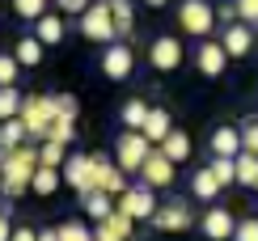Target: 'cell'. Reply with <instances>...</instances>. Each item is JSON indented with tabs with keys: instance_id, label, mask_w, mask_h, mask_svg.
<instances>
[{
	"instance_id": "obj_1",
	"label": "cell",
	"mask_w": 258,
	"mask_h": 241,
	"mask_svg": "<svg viewBox=\"0 0 258 241\" xmlns=\"http://www.w3.org/2000/svg\"><path fill=\"white\" fill-rule=\"evenodd\" d=\"M34 169H38V148L21 144L13 152H0V173H5V195H9V199H17V195L30 191Z\"/></svg>"
},
{
	"instance_id": "obj_2",
	"label": "cell",
	"mask_w": 258,
	"mask_h": 241,
	"mask_svg": "<svg viewBox=\"0 0 258 241\" xmlns=\"http://www.w3.org/2000/svg\"><path fill=\"white\" fill-rule=\"evenodd\" d=\"M21 123H26V131L34 140H47L51 136V123L59 118V110H55V97L51 93H30L26 102H21Z\"/></svg>"
},
{
	"instance_id": "obj_3",
	"label": "cell",
	"mask_w": 258,
	"mask_h": 241,
	"mask_svg": "<svg viewBox=\"0 0 258 241\" xmlns=\"http://www.w3.org/2000/svg\"><path fill=\"white\" fill-rule=\"evenodd\" d=\"M81 34L102 42V47H110L114 38H119V30H114V13H110V0H93L89 9L81 13Z\"/></svg>"
},
{
	"instance_id": "obj_4",
	"label": "cell",
	"mask_w": 258,
	"mask_h": 241,
	"mask_svg": "<svg viewBox=\"0 0 258 241\" xmlns=\"http://www.w3.org/2000/svg\"><path fill=\"white\" fill-rule=\"evenodd\" d=\"M63 178H68V186L81 195V199H89V195L98 191V157H93V152H77V157H68Z\"/></svg>"
},
{
	"instance_id": "obj_5",
	"label": "cell",
	"mask_w": 258,
	"mask_h": 241,
	"mask_svg": "<svg viewBox=\"0 0 258 241\" xmlns=\"http://www.w3.org/2000/svg\"><path fill=\"white\" fill-rule=\"evenodd\" d=\"M178 26L203 42L212 34V26H216V9H212L208 0H182L178 5Z\"/></svg>"
},
{
	"instance_id": "obj_6",
	"label": "cell",
	"mask_w": 258,
	"mask_h": 241,
	"mask_svg": "<svg viewBox=\"0 0 258 241\" xmlns=\"http://www.w3.org/2000/svg\"><path fill=\"white\" fill-rule=\"evenodd\" d=\"M148 152H153V144H148L144 131H123L119 144H114V161H119L123 173H140V165L148 161Z\"/></svg>"
},
{
	"instance_id": "obj_7",
	"label": "cell",
	"mask_w": 258,
	"mask_h": 241,
	"mask_svg": "<svg viewBox=\"0 0 258 241\" xmlns=\"http://www.w3.org/2000/svg\"><path fill=\"white\" fill-rule=\"evenodd\" d=\"M119 212L132 216V220H153V216H157V195H153V186H127V191L119 195Z\"/></svg>"
},
{
	"instance_id": "obj_8",
	"label": "cell",
	"mask_w": 258,
	"mask_h": 241,
	"mask_svg": "<svg viewBox=\"0 0 258 241\" xmlns=\"http://www.w3.org/2000/svg\"><path fill=\"white\" fill-rule=\"evenodd\" d=\"M140 182L153 186V191H165V186H174V161H169L161 148H153V152H148V161L140 165Z\"/></svg>"
},
{
	"instance_id": "obj_9",
	"label": "cell",
	"mask_w": 258,
	"mask_h": 241,
	"mask_svg": "<svg viewBox=\"0 0 258 241\" xmlns=\"http://www.w3.org/2000/svg\"><path fill=\"white\" fill-rule=\"evenodd\" d=\"M136 68V51L127 47V42H110V47L102 51V76H110V81H127Z\"/></svg>"
},
{
	"instance_id": "obj_10",
	"label": "cell",
	"mask_w": 258,
	"mask_h": 241,
	"mask_svg": "<svg viewBox=\"0 0 258 241\" xmlns=\"http://www.w3.org/2000/svg\"><path fill=\"white\" fill-rule=\"evenodd\" d=\"M148 64H153L157 72H174L178 64H182V42L169 38V34L153 38V47H148Z\"/></svg>"
},
{
	"instance_id": "obj_11",
	"label": "cell",
	"mask_w": 258,
	"mask_h": 241,
	"mask_svg": "<svg viewBox=\"0 0 258 241\" xmlns=\"http://www.w3.org/2000/svg\"><path fill=\"white\" fill-rule=\"evenodd\" d=\"M153 224L161 228V233H186V228L195 224V220H190V207L174 199V203H165V207H157V216H153Z\"/></svg>"
},
{
	"instance_id": "obj_12",
	"label": "cell",
	"mask_w": 258,
	"mask_h": 241,
	"mask_svg": "<svg viewBox=\"0 0 258 241\" xmlns=\"http://www.w3.org/2000/svg\"><path fill=\"white\" fill-rule=\"evenodd\" d=\"M220 47L229 51V59H245V55H250V47H254V34H250V26H245V21H233V26H224V38H220Z\"/></svg>"
},
{
	"instance_id": "obj_13",
	"label": "cell",
	"mask_w": 258,
	"mask_h": 241,
	"mask_svg": "<svg viewBox=\"0 0 258 241\" xmlns=\"http://www.w3.org/2000/svg\"><path fill=\"white\" fill-rule=\"evenodd\" d=\"M233 233H237V220H233L229 207H212V212L203 216V237L208 241H229Z\"/></svg>"
},
{
	"instance_id": "obj_14",
	"label": "cell",
	"mask_w": 258,
	"mask_h": 241,
	"mask_svg": "<svg viewBox=\"0 0 258 241\" xmlns=\"http://www.w3.org/2000/svg\"><path fill=\"white\" fill-rule=\"evenodd\" d=\"M132 224H136L132 216H123L119 207H114V212L93 228V241H132Z\"/></svg>"
},
{
	"instance_id": "obj_15",
	"label": "cell",
	"mask_w": 258,
	"mask_h": 241,
	"mask_svg": "<svg viewBox=\"0 0 258 241\" xmlns=\"http://www.w3.org/2000/svg\"><path fill=\"white\" fill-rule=\"evenodd\" d=\"M195 64H199V72H203V76H220V72H224V64H229V51H224L220 42H208V38H203V42H199V51H195Z\"/></svg>"
},
{
	"instance_id": "obj_16",
	"label": "cell",
	"mask_w": 258,
	"mask_h": 241,
	"mask_svg": "<svg viewBox=\"0 0 258 241\" xmlns=\"http://www.w3.org/2000/svg\"><path fill=\"white\" fill-rule=\"evenodd\" d=\"M98 191H106V195H123V191H127V186H123V169H119V161L98 157Z\"/></svg>"
},
{
	"instance_id": "obj_17",
	"label": "cell",
	"mask_w": 258,
	"mask_h": 241,
	"mask_svg": "<svg viewBox=\"0 0 258 241\" xmlns=\"http://www.w3.org/2000/svg\"><path fill=\"white\" fill-rule=\"evenodd\" d=\"M212 152L216 157H237L241 152V131L237 127H216L212 131Z\"/></svg>"
},
{
	"instance_id": "obj_18",
	"label": "cell",
	"mask_w": 258,
	"mask_h": 241,
	"mask_svg": "<svg viewBox=\"0 0 258 241\" xmlns=\"http://www.w3.org/2000/svg\"><path fill=\"white\" fill-rule=\"evenodd\" d=\"M26 123H21V118H5V123H0V152H13V148H21L26 144Z\"/></svg>"
},
{
	"instance_id": "obj_19",
	"label": "cell",
	"mask_w": 258,
	"mask_h": 241,
	"mask_svg": "<svg viewBox=\"0 0 258 241\" xmlns=\"http://www.w3.org/2000/svg\"><path fill=\"white\" fill-rule=\"evenodd\" d=\"M169 110H148V123H144V136H148V144H165V136H169Z\"/></svg>"
},
{
	"instance_id": "obj_20",
	"label": "cell",
	"mask_w": 258,
	"mask_h": 241,
	"mask_svg": "<svg viewBox=\"0 0 258 241\" xmlns=\"http://www.w3.org/2000/svg\"><path fill=\"white\" fill-rule=\"evenodd\" d=\"M110 13H114V30H119V38H132V34H136L132 0H110Z\"/></svg>"
},
{
	"instance_id": "obj_21",
	"label": "cell",
	"mask_w": 258,
	"mask_h": 241,
	"mask_svg": "<svg viewBox=\"0 0 258 241\" xmlns=\"http://www.w3.org/2000/svg\"><path fill=\"white\" fill-rule=\"evenodd\" d=\"M42 47H47V42H38L34 34H26V38L17 42V51H13V55H17V64H21V68H38V64H42Z\"/></svg>"
},
{
	"instance_id": "obj_22",
	"label": "cell",
	"mask_w": 258,
	"mask_h": 241,
	"mask_svg": "<svg viewBox=\"0 0 258 241\" xmlns=\"http://www.w3.org/2000/svg\"><path fill=\"white\" fill-rule=\"evenodd\" d=\"M34 38L47 42V47H51V42H59V38H63V21H59L55 13H42V17L34 21Z\"/></svg>"
},
{
	"instance_id": "obj_23",
	"label": "cell",
	"mask_w": 258,
	"mask_h": 241,
	"mask_svg": "<svg viewBox=\"0 0 258 241\" xmlns=\"http://www.w3.org/2000/svg\"><path fill=\"white\" fill-rule=\"evenodd\" d=\"M38 165L63 169V165H68V144H55V140H42V144H38Z\"/></svg>"
},
{
	"instance_id": "obj_24",
	"label": "cell",
	"mask_w": 258,
	"mask_h": 241,
	"mask_svg": "<svg viewBox=\"0 0 258 241\" xmlns=\"http://www.w3.org/2000/svg\"><path fill=\"white\" fill-rule=\"evenodd\" d=\"M161 152H165L174 165H178V161H186L190 157V136H186V131H169L165 144H161Z\"/></svg>"
},
{
	"instance_id": "obj_25",
	"label": "cell",
	"mask_w": 258,
	"mask_h": 241,
	"mask_svg": "<svg viewBox=\"0 0 258 241\" xmlns=\"http://www.w3.org/2000/svg\"><path fill=\"white\" fill-rule=\"evenodd\" d=\"M190 191H195V199H216L220 195V178L212 169H199L195 178H190Z\"/></svg>"
},
{
	"instance_id": "obj_26",
	"label": "cell",
	"mask_w": 258,
	"mask_h": 241,
	"mask_svg": "<svg viewBox=\"0 0 258 241\" xmlns=\"http://www.w3.org/2000/svg\"><path fill=\"white\" fill-rule=\"evenodd\" d=\"M237 182L241 186H250V191H254V186H258V152H237Z\"/></svg>"
},
{
	"instance_id": "obj_27",
	"label": "cell",
	"mask_w": 258,
	"mask_h": 241,
	"mask_svg": "<svg viewBox=\"0 0 258 241\" xmlns=\"http://www.w3.org/2000/svg\"><path fill=\"white\" fill-rule=\"evenodd\" d=\"M30 191H34V195H55V191H59V169L38 165V169H34V182H30Z\"/></svg>"
},
{
	"instance_id": "obj_28",
	"label": "cell",
	"mask_w": 258,
	"mask_h": 241,
	"mask_svg": "<svg viewBox=\"0 0 258 241\" xmlns=\"http://www.w3.org/2000/svg\"><path fill=\"white\" fill-rule=\"evenodd\" d=\"M148 110H153V106H144L140 97H132V102L123 106V123H127V131H144V123H148Z\"/></svg>"
},
{
	"instance_id": "obj_29",
	"label": "cell",
	"mask_w": 258,
	"mask_h": 241,
	"mask_svg": "<svg viewBox=\"0 0 258 241\" xmlns=\"http://www.w3.org/2000/svg\"><path fill=\"white\" fill-rule=\"evenodd\" d=\"M85 212H89V220H106V216H110L114 212V203H110V195H106V191H93L89 195V199H85Z\"/></svg>"
},
{
	"instance_id": "obj_30",
	"label": "cell",
	"mask_w": 258,
	"mask_h": 241,
	"mask_svg": "<svg viewBox=\"0 0 258 241\" xmlns=\"http://www.w3.org/2000/svg\"><path fill=\"white\" fill-rule=\"evenodd\" d=\"M208 169L220 178V186H233V182H237V157H212Z\"/></svg>"
},
{
	"instance_id": "obj_31",
	"label": "cell",
	"mask_w": 258,
	"mask_h": 241,
	"mask_svg": "<svg viewBox=\"0 0 258 241\" xmlns=\"http://www.w3.org/2000/svg\"><path fill=\"white\" fill-rule=\"evenodd\" d=\"M21 102H26V97H21L13 85H9V89H0V123H5V118H17V114H21Z\"/></svg>"
},
{
	"instance_id": "obj_32",
	"label": "cell",
	"mask_w": 258,
	"mask_h": 241,
	"mask_svg": "<svg viewBox=\"0 0 258 241\" xmlns=\"http://www.w3.org/2000/svg\"><path fill=\"white\" fill-rule=\"evenodd\" d=\"M47 140H55V144H72V140H77V118H55Z\"/></svg>"
},
{
	"instance_id": "obj_33",
	"label": "cell",
	"mask_w": 258,
	"mask_h": 241,
	"mask_svg": "<svg viewBox=\"0 0 258 241\" xmlns=\"http://www.w3.org/2000/svg\"><path fill=\"white\" fill-rule=\"evenodd\" d=\"M13 13L21 21H38L42 13H47V0H13Z\"/></svg>"
},
{
	"instance_id": "obj_34",
	"label": "cell",
	"mask_w": 258,
	"mask_h": 241,
	"mask_svg": "<svg viewBox=\"0 0 258 241\" xmlns=\"http://www.w3.org/2000/svg\"><path fill=\"white\" fill-rule=\"evenodd\" d=\"M241 148L245 152H258V118H241Z\"/></svg>"
},
{
	"instance_id": "obj_35",
	"label": "cell",
	"mask_w": 258,
	"mask_h": 241,
	"mask_svg": "<svg viewBox=\"0 0 258 241\" xmlns=\"http://www.w3.org/2000/svg\"><path fill=\"white\" fill-rule=\"evenodd\" d=\"M51 97H55V110H59V118H77V114H81V102H77L72 93H51Z\"/></svg>"
},
{
	"instance_id": "obj_36",
	"label": "cell",
	"mask_w": 258,
	"mask_h": 241,
	"mask_svg": "<svg viewBox=\"0 0 258 241\" xmlns=\"http://www.w3.org/2000/svg\"><path fill=\"white\" fill-rule=\"evenodd\" d=\"M59 241H93V233H89L85 224L68 220V224H59Z\"/></svg>"
},
{
	"instance_id": "obj_37",
	"label": "cell",
	"mask_w": 258,
	"mask_h": 241,
	"mask_svg": "<svg viewBox=\"0 0 258 241\" xmlns=\"http://www.w3.org/2000/svg\"><path fill=\"white\" fill-rule=\"evenodd\" d=\"M17 68H21L17 55H0V89H9V85L17 81Z\"/></svg>"
},
{
	"instance_id": "obj_38",
	"label": "cell",
	"mask_w": 258,
	"mask_h": 241,
	"mask_svg": "<svg viewBox=\"0 0 258 241\" xmlns=\"http://www.w3.org/2000/svg\"><path fill=\"white\" fill-rule=\"evenodd\" d=\"M233 241H258V216L241 220V224H237V233H233Z\"/></svg>"
},
{
	"instance_id": "obj_39",
	"label": "cell",
	"mask_w": 258,
	"mask_h": 241,
	"mask_svg": "<svg viewBox=\"0 0 258 241\" xmlns=\"http://www.w3.org/2000/svg\"><path fill=\"white\" fill-rule=\"evenodd\" d=\"M237 17L245 21V26H254L258 21V0H237Z\"/></svg>"
},
{
	"instance_id": "obj_40",
	"label": "cell",
	"mask_w": 258,
	"mask_h": 241,
	"mask_svg": "<svg viewBox=\"0 0 258 241\" xmlns=\"http://www.w3.org/2000/svg\"><path fill=\"white\" fill-rule=\"evenodd\" d=\"M216 17L224 21V26H233V21H237V0H224V5L216 9Z\"/></svg>"
},
{
	"instance_id": "obj_41",
	"label": "cell",
	"mask_w": 258,
	"mask_h": 241,
	"mask_svg": "<svg viewBox=\"0 0 258 241\" xmlns=\"http://www.w3.org/2000/svg\"><path fill=\"white\" fill-rule=\"evenodd\" d=\"M55 5L63 9V13H77V17H81V13H85V9H89V5H93V0H55Z\"/></svg>"
},
{
	"instance_id": "obj_42",
	"label": "cell",
	"mask_w": 258,
	"mask_h": 241,
	"mask_svg": "<svg viewBox=\"0 0 258 241\" xmlns=\"http://www.w3.org/2000/svg\"><path fill=\"white\" fill-rule=\"evenodd\" d=\"M13 241H38V233H34L30 224H17V228H13Z\"/></svg>"
},
{
	"instance_id": "obj_43",
	"label": "cell",
	"mask_w": 258,
	"mask_h": 241,
	"mask_svg": "<svg viewBox=\"0 0 258 241\" xmlns=\"http://www.w3.org/2000/svg\"><path fill=\"white\" fill-rule=\"evenodd\" d=\"M0 241H13V224H9V212H0Z\"/></svg>"
},
{
	"instance_id": "obj_44",
	"label": "cell",
	"mask_w": 258,
	"mask_h": 241,
	"mask_svg": "<svg viewBox=\"0 0 258 241\" xmlns=\"http://www.w3.org/2000/svg\"><path fill=\"white\" fill-rule=\"evenodd\" d=\"M38 241H59V228H42V233H38Z\"/></svg>"
},
{
	"instance_id": "obj_45",
	"label": "cell",
	"mask_w": 258,
	"mask_h": 241,
	"mask_svg": "<svg viewBox=\"0 0 258 241\" xmlns=\"http://www.w3.org/2000/svg\"><path fill=\"white\" fill-rule=\"evenodd\" d=\"M144 5H153V9H161V5H165V0H144Z\"/></svg>"
},
{
	"instance_id": "obj_46",
	"label": "cell",
	"mask_w": 258,
	"mask_h": 241,
	"mask_svg": "<svg viewBox=\"0 0 258 241\" xmlns=\"http://www.w3.org/2000/svg\"><path fill=\"white\" fill-rule=\"evenodd\" d=\"M0 191H5V173H0Z\"/></svg>"
},
{
	"instance_id": "obj_47",
	"label": "cell",
	"mask_w": 258,
	"mask_h": 241,
	"mask_svg": "<svg viewBox=\"0 0 258 241\" xmlns=\"http://www.w3.org/2000/svg\"><path fill=\"white\" fill-rule=\"evenodd\" d=\"M254 191H258V186H254Z\"/></svg>"
}]
</instances>
